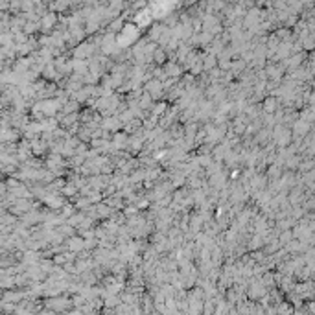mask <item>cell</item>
<instances>
[{"label": "cell", "mask_w": 315, "mask_h": 315, "mask_svg": "<svg viewBox=\"0 0 315 315\" xmlns=\"http://www.w3.org/2000/svg\"><path fill=\"white\" fill-rule=\"evenodd\" d=\"M70 242H72V243H70V249H76V251H78V249H81V247L85 245L81 240H70Z\"/></svg>", "instance_id": "cell-1"}, {"label": "cell", "mask_w": 315, "mask_h": 315, "mask_svg": "<svg viewBox=\"0 0 315 315\" xmlns=\"http://www.w3.org/2000/svg\"><path fill=\"white\" fill-rule=\"evenodd\" d=\"M164 57H166V56H164V52H162V50H157V52H155V61H157V63H162V61H164Z\"/></svg>", "instance_id": "cell-2"}]
</instances>
